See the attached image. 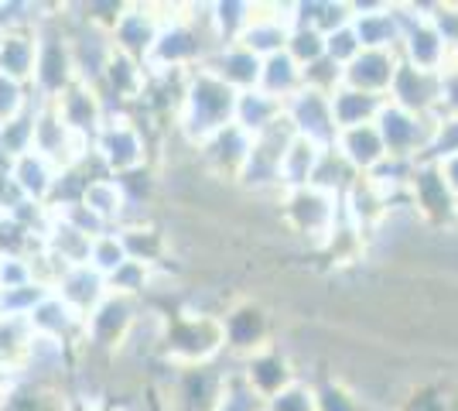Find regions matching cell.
<instances>
[{
  "label": "cell",
  "mask_w": 458,
  "mask_h": 411,
  "mask_svg": "<svg viewBox=\"0 0 458 411\" xmlns=\"http://www.w3.org/2000/svg\"><path fill=\"white\" fill-rule=\"evenodd\" d=\"M137 309H140V302H134V298L106 292V298L82 319V347L103 353V356H114L127 330H131V322H134Z\"/></svg>",
  "instance_id": "8992f818"
},
{
  "label": "cell",
  "mask_w": 458,
  "mask_h": 411,
  "mask_svg": "<svg viewBox=\"0 0 458 411\" xmlns=\"http://www.w3.org/2000/svg\"><path fill=\"white\" fill-rule=\"evenodd\" d=\"M253 148V137L240 131L236 124H229L223 131H216L209 141H202L195 151L202 158V165L209 168V178H226V182H240L243 165Z\"/></svg>",
  "instance_id": "5bb4252c"
},
{
  "label": "cell",
  "mask_w": 458,
  "mask_h": 411,
  "mask_svg": "<svg viewBox=\"0 0 458 411\" xmlns=\"http://www.w3.org/2000/svg\"><path fill=\"white\" fill-rule=\"evenodd\" d=\"M4 176H7L11 189H14L21 199L38 202V206H48L52 189H55L58 168L52 165V161H45L41 155H35V151H28V155L7 161V165H4Z\"/></svg>",
  "instance_id": "d6986e66"
},
{
  "label": "cell",
  "mask_w": 458,
  "mask_h": 411,
  "mask_svg": "<svg viewBox=\"0 0 458 411\" xmlns=\"http://www.w3.org/2000/svg\"><path fill=\"white\" fill-rule=\"evenodd\" d=\"M223 322V339H226V350L236 353L240 360L250 356V353L270 347V319L267 309L257 305V302H236L229 305L226 313L219 315Z\"/></svg>",
  "instance_id": "4fadbf2b"
},
{
  "label": "cell",
  "mask_w": 458,
  "mask_h": 411,
  "mask_svg": "<svg viewBox=\"0 0 458 411\" xmlns=\"http://www.w3.org/2000/svg\"><path fill=\"white\" fill-rule=\"evenodd\" d=\"M223 350H226V339H223L219 315L189 313V309H182L178 315H168L161 356L172 367H206Z\"/></svg>",
  "instance_id": "3957f363"
},
{
  "label": "cell",
  "mask_w": 458,
  "mask_h": 411,
  "mask_svg": "<svg viewBox=\"0 0 458 411\" xmlns=\"http://www.w3.org/2000/svg\"><path fill=\"white\" fill-rule=\"evenodd\" d=\"M284 117L287 124L294 127V134L311 141L315 148H335V137H339V127H335V117H332V99L318 93V90H301L284 103Z\"/></svg>",
  "instance_id": "ba28073f"
},
{
  "label": "cell",
  "mask_w": 458,
  "mask_h": 411,
  "mask_svg": "<svg viewBox=\"0 0 458 411\" xmlns=\"http://www.w3.org/2000/svg\"><path fill=\"white\" fill-rule=\"evenodd\" d=\"M38 107H41V99L31 93L28 107H24L21 114H14L11 120L0 124V165H7V161H14V158L31 151V144H35V117H38Z\"/></svg>",
  "instance_id": "83f0119b"
},
{
  "label": "cell",
  "mask_w": 458,
  "mask_h": 411,
  "mask_svg": "<svg viewBox=\"0 0 458 411\" xmlns=\"http://www.w3.org/2000/svg\"><path fill=\"white\" fill-rule=\"evenodd\" d=\"M431 127H435V117H414L394 103H383L380 117H377V131L383 137V148H386V158H411L418 161L431 141Z\"/></svg>",
  "instance_id": "9c48e42d"
},
{
  "label": "cell",
  "mask_w": 458,
  "mask_h": 411,
  "mask_svg": "<svg viewBox=\"0 0 458 411\" xmlns=\"http://www.w3.org/2000/svg\"><path fill=\"white\" fill-rule=\"evenodd\" d=\"M209 14H212L216 41H219V45H233V41H240V35L247 31L250 18H253V4H243V0L209 4Z\"/></svg>",
  "instance_id": "4dcf8cb0"
},
{
  "label": "cell",
  "mask_w": 458,
  "mask_h": 411,
  "mask_svg": "<svg viewBox=\"0 0 458 411\" xmlns=\"http://www.w3.org/2000/svg\"><path fill=\"white\" fill-rule=\"evenodd\" d=\"M407 196H411V210L418 213V219H428V223H455L458 199L445 185V178H441L435 161H420L418 158L411 185H407Z\"/></svg>",
  "instance_id": "30bf717a"
},
{
  "label": "cell",
  "mask_w": 458,
  "mask_h": 411,
  "mask_svg": "<svg viewBox=\"0 0 458 411\" xmlns=\"http://www.w3.org/2000/svg\"><path fill=\"white\" fill-rule=\"evenodd\" d=\"M397 52H401V62L414 65L420 73H435V76H438L441 69L448 65V59H452V52H448L445 41L435 35V28L428 24V18L420 21V24H414V28L403 35Z\"/></svg>",
  "instance_id": "603a6c76"
},
{
  "label": "cell",
  "mask_w": 458,
  "mask_h": 411,
  "mask_svg": "<svg viewBox=\"0 0 458 411\" xmlns=\"http://www.w3.org/2000/svg\"><path fill=\"white\" fill-rule=\"evenodd\" d=\"M335 151H339V158H343L356 176H369L383 158H386V148H383V137H380V131H377V124H363V127L339 131Z\"/></svg>",
  "instance_id": "7402d4cb"
},
{
  "label": "cell",
  "mask_w": 458,
  "mask_h": 411,
  "mask_svg": "<svg viewBox=\"0 0 458 411\" xmlns=\"http://www.w3.org/2000/svg\"><path fill=\"white\" fill-rule=\"evenodd\" d=\"M11 381H14V373L0 367V405H4V394H7V388H11Z\"/></svg>",
  "instance_id": "7bdbcfd3"
},
{
  "label": "cell",
  "mask_w": 458,
  "mask_h": 411,
  "mask_svg": "<svg viewBox=\"0 0 458 411\" xmlns=\"http://www.w3.org/2000/svg\"><path fill=\"white\" fill-rule=\"evenodd\" d=\"M441 82V114H455L458 117V56L448 59V65L438 73Z\"/></svg>",
  "instance_id": "ab89813d"
},
{
  "label": "cell",
  "mask_w": 458,
  "mask_h": 411,
  "mask_svg": "<svg viewBox=\"0 0 458 411\" xmlns=\"http://www.w3.org/2000/svg\"><path fill=\"white\" fill-rule=\"evenodd\" d=\"M0 261H4V257H0Z\"/></svg>",
  "instance_id": "bcb514c9"
},
{
  "label": "cell",
  "mask_w": 458,
  "mask_h": 411,
  "mask_svg": "<svg viewBox=\"0 0 458 411\" xmlns=\"http://www.w3.org/2000/svg\"><path fill=\"white\" fill-rule=\"evenodd\" d=\"M328 99H332V117H335V127H339V131L363 127V124H377L383 103H386L383 97H369V93L349 90V86H339Z\"/></svg>",
  "instance_id": "484cf974"
},
{
  "label": "cell",
  "mask_w": 458,
  "mask_h": 411,
  "mask_svg": "<svg viewBox=\"0 0 458 411\" xmlns=\"http://www.w3.org/2000/svg\"><path fill=\"white\" fill-rule=\"evenodd\" d=\"M260 65H264V59L253 56L250 48H243L240 41L212 48L209 59L202 62V69H209L216 79H223L233 93H250V90H257V82H260Z\"/></svg>",
  "instance_id": "e0dca14e"
},
{
  "label": "cell",
  "mask_w": 458,
  "mask_h": 411,
  "mask_svg": "<svg viewBox=\"0 0 458 411\" xmlns=\"http://www.w3.org/2000/svg\"><path fill=\"white\" fill-rule=\"evenodd\" d=\"M281 117H284V103L270 99L267 93H260V90H250V93H240V97H236L233 124H236L240 131H247L250 137L264 134V131L274 127Z\"/></svg>",
  "instance_id": "4316f807"
},
{
  "label": "cell",
  "mask_w": 458,
  "mask_h": 411,
  "mask_svg": "<svg viewBox=\"0 0 458 411\" xmlns=\"http://www.w3.org/2000/svg\"><path fill=\"white\" fill-rule=\"evenodd\" d=\"M52 292H55L79 319H86V315L93 313L96 305L106 298V278L96 274L89 264H76V268H65V274L58 278Z\"/></svg>",
  "instance_id": "44dd1931"
},
{
  "label": "cell",
  "mask_w": 458,
  "mask_h": 411,
  "mask_svg": "<svg viewBox=\"0 0 458 411\" xmlns=\"http://www.w3.org/2000/svg\"><path fill=\"white\" fill-rule=\"evenodd\" d=\"M89 151H93L96 165L114 178L140 172V168H148V161H151L148 134H144L140 120L131 117L127 110H110V114H106L99 134L89 141Z\"/></svg>",
  "instance_id": "7a4b0ae2"
},
{
  "label": "cell",
  "mask_w": 458,
  "mask_h": 411,
  "mask_svg": "<svg viewBox=\"0 0 458 411\" xmlns=\"http://www.w3.org/2000/svg\"><path fill=\"white\" fill-rule=\"evenodd\" d=\"M373 411H390V408H373Z\"/></svg>",
  "instance_id": "f6af8a7d"
},
{
  "label": "cell",
  "mask_w": 458,
  "mask_h": 411,
  "mask_svg": "<svg viewBox=\"0 0 458 411\" xmlns=\"http://www.w3.org/2000/svg\"><path fill=\"white\" fill-rule=\"evenodd\" d=\"M284 52L298 69H308L311 62H318L325 56V35L315 28H291Z\"/></svg>",
  "instance_id": "e575fe53"
},
{
  "label": "cell",
  "mask_w": 458,
  "mask_h": 411,
  "mask_svg": "<svg viewBox=\"0 0 458 411\" xmlns=\"http://www.w3.org/2000/svg\"><path fill=\"white\" fill-rule=\"evenodd\" d=\"M438 172H441V178H445V185L452 189V196L458 199V155L438 161Z\"/></svg>",
  "instance_id": "b9f144b4"
},
{
  "label": "cell",
  "mask_w": 458,
  "mask_h": 411,
  "mask_svg": "<svg viewBox=\"0 0 458 411\" xmlns=\"http://www.w3.org/2000/svg\"><path fill=\"white\" fill-rule=\"evenodd\" d=\"M174 14H178V11H174ZM172 18L157 14V4H127L120 21L114 24V31H110L114 52H120V56H127V59H134L144 65L148 56H151L154 41L161 35V28Z\"/></svg>",
  "instance_id": "52a82bcc"
},
{
  "label": "cell",
  "mask_w": 458,
  "mask_h": 411,
  "mask_svg": "<svg viewBox=\"0 0 458 411\" xmlns=\"http://www.w3.org/2000/svg\"><path fill=\"white\" fill-rule=\"evenodd\" d=\"M31 264L21 261V257H4L0 261V292L7 288H21V285H31Z\"/></svg>",
  "instance_id": "60d3db41"
},
{
  "label": "cell",
  "mask_w": 458,
  "mask_h": 411,
  "mask_svg": "<svg viewBox=\"0 0 458 411\" xmlns=\"http://www.w3.org/2000/svg\"><path fill=\"white\" fill-rule=\"evenodd\" d=\"M89 244H93V236L82 234L79 227H72L69 219H62V216H55V213H52L48 230L41 234V247H45L48 254H55L65 268L86 264V261H89Z\"/></svg>",
  "instance_id": "d4e9b609"
},
{
  "label": "cell",
  "mask_w": 458,
  "mask_h": 411,
  "mask_svg": "<svg viewBox=\"0 0 458 411\" xmlns=\"http://www.w3.org/2000/svg\"><path fill=\"white\" fill-rule=\"evenodd\" d=\"M38 247H41L38 234H31L14 216L0 213V257H21V261H28Z\"/></svg>",
  "instance_id": "1f68e13d"
},
{
  "label": "cell",
  "mask_w": 458,
  "mask_h": 411,
  "mask_svg": "<svg viewBox=\"0 0 458 411\" xmlns=\"http://www.w3.org/2000/svg\"><path fill=\"white\" fill-rule=\"evenodd\" d=\"M79 206H86L106 230H116L127 219V196H123V189H120V182L114 176L89 178L86 189H82Z\"/></svg>",
  "instance_id": "cb8c5ba5"
},
{
  "label": "cell",
  "mask_w": 458,
  "mask_h": 411,
  "mask_svg": "<svg viewBox=\"0 0 458 411\" xmlns=\"http://www.w3.org/2000/svg\"><path fill=\"white\" fill-rule=\"evenodd\" d=\"M315 411H369L363 398L349 391L343 381H328L322 388H315Z\"/></svg>",
  "instance_id": "d590c367"
},
{
  "label": "cell",
  "mask_w": 458,
  "mask_h": 411,
  "mask_svg": "<svg viewBox=\"0 0 458 411\" xmlns=\"http://www.w3.org/2000/svg\"><path fill=\"white\" fill-rule=\"evenodd\" d=\"M38 59V24H18L0 31V76L31 86Z\"/></svg>",
  "instance_id": "ac0fdd59"
},
{
  "label": "cell",
  "mask_w": 458,
  "mask_h": 411,
  "mask_svg": "<svg viewBox=\"0 0 458 411\" xmlns=\"http://www.w3.org/2000/svg\"><path fill=\"white\" fill-rule=\"evenodd\" d=\"M236 97L240 93H233L223 79L212 76L209 69H202V65L191 69L185 79V97L178 107V117H174V134L191 148H199L216 131L233 124Z\"/></svg>",
  "instance_id": "6da1fadb"
},
{
  "label": "cell",
  "mask_w": 458,
  "mask_h": 411,
  "mask_svg": "<svg viewBox=\"0 0 458 411\" xmlns=\"http://www.w3.org/2000/svg\"><path fill=\"white\" fill-rule=\"evenodd\" d=\"M360 52H363V48H360V41H356L352 24L335 28V31H328V35H325V59H332L339 69H345V65L356 59Z\"/></svg>",
  "instance_id": "74e56055"
},
{
  "label": "cell",
  "mask_w": 458,
  "mask_h": 411,
  "mask_svg": "<svg viewBox=\"0 0 458 411\" xmlns=\"http://www.w3.org/2000/svg\"><path fill=\"white\" fill-rule=\"evenodd\" d=\"M318 158H322V148H315L305 137H294L281 158V193H294V189L311 185Z\"/></svg>",
  "instance_id": "f546056e"
},
{
  "label": "cell",
  "mask_w": 458,
  "mask_h": 411,
  "mask_svg": "<svg viewBox=\"0 0 458 411\" xmlns=\"http://www.w3.org/2000/svg\"><path fill=\"white\" fill-rule=\"evenodd\" d=\"M257 90L267 93L270 99H277V103H287L294 93L305 90V76H301V69H298L294 62L287 59V52H277V56L264 59V65H260V82H257Z\"/></svg>",
  "instance_id": "f1b7e54d"
},
{
  "label": "cell",
  "mask_w": 458,
  "mask_h": 411,
  "mask_svg": "<svg viewBox=\"0 0 458 411\" xmlns=\"http://www.w3.org/2000/svg\"><path fill=\"white\" fill-rule=\"evenodd\" d=\"M458 155V117L455 114H438L435 117V127H431V141L424 148L420 161H445V158Z\"/></svg>",
  "instance_id": "836d02e7"
},
{
  "label": "cell",
  "mask_w": 458,
  "mask_h": 411,
  "mask_svg": "<svg viewBox=\"0 0 458 411\" xmlns=\"http://www.w3.org/2000/svg\"><path fill=\"white\" fill-rule=\"evenodd\" d=\"M386 103L401 107L414 117H438L441 114V82L435 73H420L414 65L401 62L394 82L386 90Z\"/></svg>",
  "instance_id": "8fae6325"
},
{
  "label": "cell",
  "mask_w": 458,
  "mask_h": 411,
  "mask_svg": "<svg viewBox=\"0 0 458 411\" xmlns=\"http://www.w3.org/2000/svg\"><path fill=\"white\" fill-rule=\"evenodd\" d=\"M52 110H55L58 120H62L76 137H82V141H93V137L99 134L106 114H110L103 97H99V90L89 86V82H82V79H76L62 97L52 99Z\"/></svg>",
  "instance_id": "7c38bea8"
},
{
  "label": "cell",
  "mask_w": 458,
  "mask_h": 411,
  "mask_svg": "<svg viewBox=\"0 0 458 411\" xmlns=\"http://www.w3.org/2000/svg\"><path fill=\"white\" fill-rule=\"evenodd\" d=\"M397 65H401V52L363 48V52L343 69V86L386 99V90H390V82H394Z\"/></svg>",
  "instance_id": "2e32d148"
},
{
  "label": "cell",
  "mask_w": 458,
  "mask_h": 411,
  "mask_svg": "<svg viewBox=\"0 0 458 411\" xmlns=\"http://www.w3.org/2000/svg\"><path fill=\"white\" fill-rule=\"evenodd\" d=\"M28 326H31V333L45 336V339H58V343H69V347L82 343V319L55 292H48L28 313Z\"/></svg>",
  "instance_id": "ffe728a7"
},
{
  "label": "cell",
  "mask_w": 458,
  "mask_h": 411,
  "mask_svg": "<svg viewBox=\"0 0 458 411\" xmlns=\"http://www.w3.org/2000/svg\"><path fill=\"white\" fill-rule=\"evenodd\" d=\"M455 223H458V202H455Z\"/></svg>",
  "instance_id": "ee69618b"
},
{
  "label": "cell",
  "mask_w": 458,
  "mask_h": 411,
  "mask_svg": "<svg viewBox=\"0 0 458 411\" xmlns=\"http://www.w3.org/2000/svg\"><path fill=\"white\" fill-rule=\"evenodd\" d=\"M76 82V65L69 52V35L62 28L58 14H45L38 21V59H35V76H31V93L41 103L58 99Z\"/></svg>",
  "instance_id": "5b68a950"
},
{
  "label": "cell",
  "mask_w": 458,
  "mask_h": 411,
  "mask_svg": "<svg viewBox=\"0 0 458 411\" xmlns=\"http://www.w3.org/2000/svg\"><path fill=\"white\" fill-rule=\"evenodd\" d=\"M281 216H284L287 230L305 236L311 247H328V240H332L335 230L345 223L343 196L322 193V189H315V185L284 193V196H281Z\"/></svg>",
  "instance_id": "277c9868"
},
{
  "label": "cell",
  "mask_w": 458,
  "mask_h": 411,
  "mask_svg": "<svg viewBox=\"0 0 458 411\" xmlns=\"http://www.w3.org/2000/svg\"><path fill=\"white\" fill-rule=\"evenodd\" d=\"M264 411H315V384L291 381L287 388L264 401Z\"/></svg>",
  "instance_id": "8d00e7d4"
},
{
  "label": "cell",
  "mask_w": 458,
  "mask_h": 411,
  "mask_svg": "<svg viewBox=\"0 0 458 411\" xmlns=\"http://www.w3.org/2000/svg\"><path fill=\"white\" fill-rule=\"evenodd\" d=\"M240 373H243V381L250 384V391L257 394L260 401H267V398H274L281 388H287L291 381H298V377H294L291 356L277 350L274 343L264 347V350L243 356V360H240Z\"/></svg>",
  "instance_id": "9a60e30c"
},
{
  "label": "cell",
  "mask_w": 458,
  "mask_h": 411,
  "mask_svg": "<svg viewBox=\"0 0 458 411\" xmlns=\"http://www.w3.org/2000/svg\"><path fill=\"white\" fill-rule=\"evenodd\" d=\"M123 261H131V257L123 251V240H120L116 230H103L99 236H93V244H89V261H86V264H89L96 274L110 278Z\"/></svg>",
  "instance_id": "d6a6232c"
},
{
  "label": "cell",
  "mask_w": 458,
  "mask_h": 411,
  "mask_svg": "<svg viewBox=\"0 0 458 411\" xmlns=\"http://www.w3.org/2000/svg\"><path fill=\"white\" fill-rule=\"evenodd\" d=\"M28 99H31V90H28V86L0 76V124L11 120L14 114H21V110L28 107Z\"/></svg>",
  "instance_id": "f35d334b"
}]
</instances>
